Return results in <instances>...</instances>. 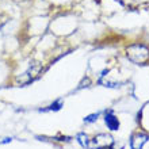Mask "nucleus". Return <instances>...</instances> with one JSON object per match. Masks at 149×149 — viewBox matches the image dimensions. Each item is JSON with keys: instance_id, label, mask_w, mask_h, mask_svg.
<instances>
[{"instance_id": "obj_1", "label": "nucleus", "mask_w": 149, "mask_h": 149, "mask_svg": "<svg viewBox=\"0 0 149 149\" xmlns=\"http://www.w3.org/2000/svg\"><path fill=\"white\" fill-rule=\"evenodd\" d=\"M125 57L134 65L149 64V46L142 42H132L125 46Z\"/></svg>"}, {"instance_id": "obj_2", "label": "nucleus", "mask_w": 149, "mask_h": 149, "mask_svg": "<svg viewBox=\"0 0 149 149\" xmlns=\"http://www.w3.org/2000/svg\"><path fill=\"white\" fill-rule=\"evenodd\" d=\"M42 73H43V64L38 63V61H33L26 68V71L23 73L15 76V84L18 87L29 86V84L34 83L36 80H38L42 76Z\"/></svg>"}, {"instance_id": "obj_3", "label": "nucleus", "mask_w": 149, "mask_h": 149, "mask_svg": "<svg viewBox=\"0 0 149 149\" xmlns=\"http://www.w3.org/2000/svg\"><path fill=\"white\" fill-rule=\"evenodd\" d=\"M115 140L110 133H98L91 137L90 149H111L114 148Z\"/></svg>"}, {"instance_id": "obj_4", "label": "nucleus", "mask_w": 149, "mask_h": 149, "mask_svg": "<svg viewBox=\"0 0 149 149\" xmlns=\"http://www.w3.org/2000/svg\"><path fill=\"white\" fill-rule=\"evenodd\" d=\"M102 114H103V122H104V125H106L109 132H118L121 129V121L117 117V114L114 113V110L109 109V110H104Z\"/></svg>"}, {"instance_id": "obj_5", "label": "nucleus", "mask_w": 149, "mask_h": 149, "mask_svg": "<svg viewBox=\"0 0 149 149\" xmlns=\"http://www.w3.org/2000/svg\"><path fill=\"white\" fill-rule=\"evenodd\" d=\"M149 141V133L144 130H137L130 136V149H142L144 145Z\"/></svg>"}, {"instance_id": "obj_6", "label": "nucleus", "mask_w": 149, "mask_h": 149, "mask_svg": "<svg viewBox=\"0 0 149 149\" xmlns=\"http://www.w3.org/2000/svg\"><path fill=\"white\" fill-rule=\"evenodd\" d=\"M64 107V99H56L43 109H39V113H57Z\"/></svg>"}, {"instance_id": "obj_7", "label": "nucleus", "mask_w": 149, "mask_h": 149, "mask_svg": "<svg viewBox=\"0 0 149 149\" xmlns=\"http://www.w3.org/2000/svg\"><path fill=\"white\" fill-rule=\"evenodd\" d=\"M76 141H77V144L81 148L84 149H90V144H91V137L88 136V134L86 133V132H79L77 134H76Z\"/></svg>"}, {"instance_id": "obj_8", "label": "nucleus", "mask_w": 149, "mask_h": 149, "mask_svg": "<svg viewBox=\"0 0 149 149\" xmlns=\"http://www.w3.org/2000/svg\"><path fill=\"white\" fill-rule=\"evenodd\" d=\"M100 115H102V113H91V114H88V115H86V117L83 118V123H86V125L96 123L98 119L100 118Z\"/></svg>"}, {"instance_id": "obj_9", "label": "nucleus", "mask_w": 149, "mask_h": 149, "mask_svg": "<svg viewBox=\"0 0 149 149\" xmlns=\"http://www.w3.org/2000/svg\"><path fill=\"white\" fill-rule=\"evenodd\" d=\"M12 138L11 137H6V138H1V141H0V144H8V142H11Z\"/></svg>"}]
</instances>
